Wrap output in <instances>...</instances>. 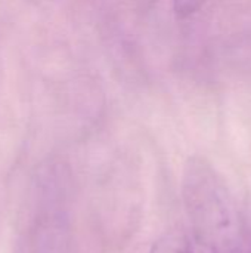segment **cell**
Masks as SVG:
<instances>
[{
	"label": "cell",
	"instance_id": "cell-1",
	"mask_svg": "<svg viewBox=\"0 0 251 253\" xmlns=\"http://www.w3.org/2000/svg\"><path fill=\"white\" fill-rule=\"evenodd\" d=\"M182 193L195 253H251L250 227L228 184L207 159H188Z\"/></svg>",
	"mask_w": 251,
	"mask_h": 253
},
{
	"label": "cell",
	"instance_id": "cell-2",
	"mask_svg": "<svg viewBox=\"0 0 251 253\" xmlns=\"http://www.w3.org/2000/svg\"><path fill=\"white\" fill-rule=\"evenodd\" d=\"M149 253H195L192 239L182 230H170L163 234L151 248Z\"/></svg>",
	"mask_w": 251,
	"mask_h": 253
},
{
	"label": "cell",
	"instance_id": "cell-3",
	"mask_svg": "<svg viewBox=\"0 0 251 253\" xmlns=\"http://www.w3.org/2000/svg\"><path fill=\"white\" fill-rule=\"evenodd\" d=\"M173 9L179 18H189L204 4L206 0H172Z\"/></svg>",
	"mask_w": 251,
	"mask_h": 253
}]
</instances>
